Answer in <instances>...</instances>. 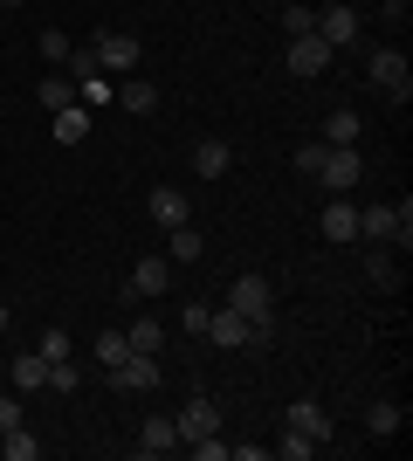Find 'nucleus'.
<instances>
[{
  "mask_svg": "<svg viewBox=\"0 0 413 461\" xmlns=\"http://www.w3.org/2000/svg\"><path fill=\"white\" fill-rule=\"evenodd\" d=\"M358 241H400V249H413V200H400V207H358Z\"/></svg>",
  "mask_w": 413,
  "mask_h": 461,
  "instance_id": "f257e3e1",
  "label": "nucleus"
},
{
  "mask_svg": "<svg viewBox=\"0 0 413 461\" xmlns=\"http://www.w3.org/2000/svg\"><path fill=\"white\" fill-rule=\"evenodd\" d=\"M228 310L248 317V324H269L275 317V283L269 276H235V283H228Z\"/></svg>",
  "mask_w": 413,
  "mask_h": 461,
  "instance_id": "f03ea898",
  "label": "nucleus"
},
{
  "mask_svg": "<svg viewBox=\"0 0 413 461\" xmlns=\"http://www.w3.org/2000/svg\"><path fill=\"white\" fill-rule=\"evenodd\" d=\"M90 56H97V69H103V77L118 83V77H131L138 62H145V49H138V35H118V28H111V35H97V41H90Z\"/></svg>",
  "mask_w": 413,
  "mask_h": 461,
  "instance_id": "7ed1b4c3",
  "label": "nucleus"
},
{
  "mask_svg": "<svg viewBox=\"0 0 413 461\" xmlns=\"http://www.w3.org/2000/svg\"><path fill=\"white\" fill-rule=\"evenodd\" d=\"M365 77H373V90L400 96V104L413 96V77H407V56H400V49H373V56H365Z\"/></svg>",
  "mask_w": 413,
  "mask_h": 461,
  "instance_id": "20e7f679",
  "label": "nucleus"
},
{
  "mask_svg": "<svg viewBox=\"0 0 413 461\" xmlns=\"http://www.w3.org/2000/svg\"><path fill=\"white\" fill-rule=\"evenodd\" d=\"M283 427H290V434H303V441H317V447L337 434V420H331V406H324V400H290Z\"/></svg>",
  "mask_w": 413,
  "mask_h": 461,
  "instance_id": "39448f33",
  "label": "nucleus"
},
{
  "mask_svg": "<svg viewBox=\"0 0 413 461\" xmlns=\"http://www.w3.org/2000/svg\"><path fill=\"white\" fill-rule=\"evenodd\" d=\"M358 179H365V158H358V145H331V152H324V166H317V186L352 193Z\"/></svg>",
  "mask_w": 413,
  "mask_h": 461,
  "instance_id": "423d86ee",
  "label": "nucleus"
},
{
  "mask_svg": "<svg viewBox=\"0 0 413 461\" xmlns=\"http://www.w3.org/2000/svg\"><path fill=\"white\" fill-rule=\"evenodd\" d=\"M310 28H317L324 41H331V49H352V41L365 35V21H358V7H345V0H331V7H324V14H317Z\"/></svg>",
  "mask_w": 413,
  "mask_h": 461,
  "instance_id": "0eeeda50",
  "label": "nucleus"
},
{
  "mask_svg": "<svg viewBox=\"0 0 413 461\" xmlns=\"http://www.w3.org/2000/svg\"><path fill=\"white\" fill-rule=\"evenodd\" d=\"M331 56H337V49L317 35V28H310V35H290V77H324Z\"/></svg>",
  "mask_w": 413,
  "mask_h": 461,
  "instance_id": "6e6552de",
  "label": "nucleus"
},
{
  "mask_svg": "<svg viewBox=\"0 0 413 461\" xmlns=\"http://www.w3.org/2000/svg\"><path fill=\"white\" fill-rule=\"evenodd\" d=\"M317 234H324V241H337V249H352V241H358V207H352V193H331V207H324Z\"/></svg>",
  "mask_w": 413,
  "mask_h": 461,
  "instance_id": "1a4fd4ad",
  "label": "nucleus"
},
{
  "mask_svg": "<svg viewBox=\"0 0 413 461\" xmlns=\"http://www.w3.org/2000/svg\"><path fill=\"white\" fill-rule=\"evenodd\" d=\"M173 289V262L166 255H145V262H131V276H124V296H166Z\"/></svg>",
  "mask_w": 413,
  "mask_h": 461,
  "instance_id": "9d476101",
  "label": "nucleus"
},
{
  "mask_svg": "<svg viewBox=\"0 0 413 461\" xmlns=\"http://www.w3.org/2000/svg\"><path fill=\"white\" fill-rule=\"evenodd\" d=\"M173 427H179V447H186V441H200V434H220V406L207 400V393H200V400H186V406L173 413Z\"/></svg>",
  "mask_w": 413,
  "mask_h": 461,
  "instance_id": "9b49d317",
  "label": "nucleus"
},
{
  "mask_svg": "<svg viewBox=\"0 0 413 461\" xmlns=\"http://www.w3.org/2000/svg\"><path fill=\"white\" fill-rule=\"evenodd\" d=\"M111 385H118V393H152L158 385V358L152 351H131L124 366H111Z\"/></svg>",
  "mask_w": 413,
  "mask_h": 461,
  "instance_id": "f8f14e48",
  "label": "nucleus"
},
{
  "mask_svg": "<svg viewBox=\"0 0 413 461\" xmlns=\"http://www.w3.org/2000/svg\"><path fill=\"white\" fill-rule=\"evenodd\" d=\"M145 207H152L158 228H186V221H193V207H186V193H179V186H152V200H145Z\"/></svg>",
  "mask_w": 413,
  "mask_h": 461,
  "instance_id": "ddd939ff",
  "label": "nucleus"
},
{
  "mask_svg": "<svg viewBox=\"0 0 413 461\" xmlns=\"http://www.w3.org/2000/svg\"><path fill=\"white\" fill-rule=\"evenodd\" d=\"M111 104H124L131 117H152L158 111V90L145 77H118V90H111Z\"/></svg>",
  "mask_w": 413,
  "mask_h": 461,
  "instance_id": "4468645a",
  "label": "nucleus"
},
{
  "mask_svg": "<svg viewBox=\"0 0 413 461\" xmlns=\"http://www.w3.org/2000/svg\"><path fill=\"white\" fill-rule=\"evenodd\" d=\"M179 447V427H173V413H152V420L138 427V455H173Z\"/></svg>",
  "mask_w": 413,
  "mask_h": 461,
  "instance_id": "2eb2a0df",
  "label": "nucleus"
},
{
  "mask_svg": "<svg viewBox=\"0 0 413 461\" xmlns=\"http://www.w3.org/2000/svg\"><path fill=\"white\" fill-rule=\"evenodd\" d=\"M228 166H235L228 138H200V145H193V173L200 179H228Z\"/></svg>",
  "mask_w": 413,
  "mask_h": 461,
  "instance_id": "dca6fc26",
  "label": "nucleus"
},
{
  "mask_svg": "<svg viewBox=\"0 0 413 461\" xmlns=\"http://www.w3.org/2000/svg\"><path fill=\"white\" fill-rule=\"evenodd\" d=\"M49 131H56V145H83V138H90V111H83V104H69V111L49 117Z\"/></svg>",
  "mask_w": 413,
  "mask_h": 461,
  "instance_id": "f3484780",
  "label": "nucleus"
},
{
  "mask_svg": "<svg viewBox=\"0 0 413 461\" xmlns=\"http://www.w3.org/2000/svg\"><path fill=\"white\" fill-rule=\"evenodd\" d=\"M166 234H173V249H166V262H173V269H186V262H200V255H207V241H200L193 221H186V228H166Z\"/></svg>",
  "mask_w": 413,
  "mask_h": 461,
  "instance_id": "a211bd4d",
  "label": "nucleus"
},
{
  "mask_svg": "<svg viewBox=\"0 0 413 461\" xmlns=\"http://www.w3.org/2000/svg\"><path fill=\"white\" fill-rule=\"evenodd\" d=\"M41 111H49V117H56V111H69V104H83V96H76V77H41Z\"/></svg>",
  "mask_w": 413,
  "mask_h": 461,
  "instance_id": "6ab92c4d",
  "label": "nucleus"
},
{
  "mask_svg": "<svg viewBox=\"0 0 413 461\" xmlns=\"http://www.w3.org/2000/svg\"><path fill=\"white\" fill-rule=\"evenodd\" d=\"M365 434H373V441H393V434H400V406L373 400V406H365Z\"/></svg>",
  "mask_w": 413,
  "mask_h": 461,
  "instance_id": "aec40b11",
  "label": "nucleus"
},
{
  "mask_svg": "<svg viewBox=\"0 0 413 461\" xmlns=\"http://www.w3.org/2000/svg\"><path fill=\"white\" fill-rule=\"evenodd\" d=\"M358 131H365V124H358V111H331V117H324V138H317V145H358Z\"/></svg>",
  "mask_w": 413,
  "mask_h": 461,
  "instance_id": "412c9836",
  "label": "nucleus"
},
{
  "mask_svg": "<svg viewBox=\"0 0 413 461\" xmlns=\"http://www.w3.org/2000/svg\"><path fill=\"white\" fill-rule=\"evenodd\" d=\"M124 338H131V351H166V324H158V317H131V330H124Z\"/></svg>",
  "mask_w": 413,
  "mask_h": 461,
  "instance_id": "4be33fe9",
  "label": "nucleus"
},
{
  "mask_svg": "<svg viewBox=\"0 0 413 461\" xmlns=\"http://www.w3.org/2000/svg\"><path fill=\"white\" fill-rule=\"evenodd\" d=\"M41 385H49V358H41V351L14 358V393H41Z\"/></svg>",
  "mask_w": 413,
  "mask_h": 461,
  "instance_id": "5701e85b",
  "label": "nucleus"
},
{
  "mask_svg": "<svg viewBox=\"0 0 413 461\" xmlns=\"http://www.w3.org/2000/svg\"><path fill=\"white\" fill-rule=\"evenodd\" d=\"M365 283H373V289H400V269H393V255L379 249V241L365 249Z\"/></svg>",
  "mask_w": 413,
  "mask_h": 461,
  "instance_id": "b1692460",
  "label": "nucleus"
},
{
  "mask_svg": "<svg viewBox=\"0 0 413 461\" xmlns=\"http://www.w3.org/2000/svg\"><path fill=\"white\" fill-rule=\"evenodd\" d=\"M124 358H131V338H124V330H97V366L111 372V366H124Z\"/></svg>",
  "mask_w": 413,
  "mask_h": 461,
  "instance_id": "393cba45",
  "label": "nucleus"
},
{
  "mask_svg": "<svg viewBox=\"0 0 413 461\" xmlns=\"http://www.w3.org/2000/svg\"><path fill=\"white\" fill-rule=\"evenodd\" d=\"M41 441L28 434V427H7V441H0V461H35Z\"/></svg>",
  "mask_w": 413,
  "mask_h": 461,
  "instance_id": "a878e982",
  "label": "nucleus"
},
{
  "mask_svg": "<svg viewBox=\"0 0 413 461\" xmlns=\"http://www.w3.org/2000/svg\"><path fill=\"white\" fill-rule=\"evenodd\" d=\"M269 455H275V461H310V455H317V441H303V434H290V427H283V441H275Z\"/></svg>",
  "mask_w": 413,
  "mask_h": 461,
  "instance_id": "bb28decb",
  "label": "nucleus"
},
{
  "mask_svg": "<svg viewBox=\"0 0 413 461\" xmlns=\"http://www.w3.org/2000/svg\"><path fill=\"white\" fill-rule=\"evenodd\" d=\"M76 358H56V366H49V393H76Z\"/></svg>",
  "mask_w": 413,
  "mask_h": 461,
  "instance_id": "cd10ccee",
  "label": "nucleus"
},
{
  "mask_svg": "<svg viewBox=\"0 0 413 461\" xmlns=\"http://www.w3.org/2000/svg\"><path fill=\"white\" fill-rule=\"evenodd\" d=\"M186 447H193L200 461H228V455H235V447L220 441V434H200V441H186Z\"/></svg>",
  "mask_w": 413,
  "mask_h": 461,
  "instance_id": "c85d7f7f",
  "label": "nucleus"
},
{
  "mask_svg": "<svg viewBox=\"0 0 413 461\" xmlns=\"http://www.w3.org/2000/svg\"><path fill=\"white\" fill-rule=\"evenodd\" d=\"M41 358H49V366H56V358H69V330H41Z\"/></svg>",
  "mask_w": 413,
  "mask_h": 461,
  "instance_id": "c756f323",
  "label": "nucleus"
},
{
  "mask_svg": "<svg viewBox=\"0 0 413 461\" xmlns=\"http://www.w3.org/2000/svg\"><path fill=\"white\" fill-rule=\"evenodd\" d=\"M324 152H331V145H296V173H303V179H317V166H324Z\"/></svg>",
  "mask_w": 413,
  "mask_h": 461,
  "instance_id": "7c9ffc66",
  "label": "nucleus"
},
{
  "mask_svg": "<svg viewBox=\"0 0 413 461\" xmlns=\"http://www.w3.org/2000/svg\"><path fill=\"white\" fill-rule=\"evenodd\" d=\"M41 56H49V62H69V35H62V28H41Z\"/></svg>",
  "mask_w": 413,
  "mask_h": 461,
  "instance_id": "2f4dec72",
  "label": "nucleus"
},
{
  "mask_svg": "<svg viewBox=\"0 0 413 461\" xmlns=\"http://www.w3.org/2000/svg\"><path fill=\"white\" fill-rule=\"evenodd\" d=\"M310 21H317L310 7H290V14H283V35H310Z\"/></svg>",
  "mask_w": 413,
  "mask_h": 461,
  "instance_id": "473e14b6",
  "label": "nucleus"
},
{
  "mask_svg": "<svg viewBox=\"0 0 413 461\" xmlns=\"http://www.w3.org/2000/svg\"><path fill=\"white\" fill-rule=\"evenodd\" d=\"M207 317H214L207 303H186V310H179V330H207Z\"/></svg>",
  "mask_w": 413,
  "mask_h": 461,
  "instance_id": "72a5a7b5",
  "label": "nucleus"
},
{
  "mask_svg": "<svg viewBox=\"0 0 413 461\" xmlns=\"http://www.w3.org/2000/svg\"><path fill=\"white\" fill-rule=\"evenodd\" d=\"M7 427H21V393H0V434Z\"/></svg>",
  "mask_w": 413,
  "mask_h": 461,
  "instance_id": "f704fd0d",
  "label": "nucleus"
},
{
  "mask_svg": "<svg viewBox=\"0 0 413 461\" xmlns=\"http://www.w3.org/2000/svg\"><path fill=\"white\" fill-rule=\"evenodd\" d=\"M7 324H14V317H7V303H0V330H7Z\"/></svg>",
  "mask_w": 413,
  "mask_h": 461,
  "instance_id": "c9c22d12",
  "label": "nucleus"
},
{
  "mask_svg": "<svg viewBox=\"0 0 413 461\" xmlns=\"http://www.w3.org/2000/svg\"><path fill=\"white\" fill-rule=\"evenodd\" d=\"M386 7H393V14H400V7H407V0H386Z\"/></svg>",
  "mask_w": 413,
  "mask_h": 461,
  "instance_id": "e433bc0d",
  "label": "nucleus"
}]
</instances>
